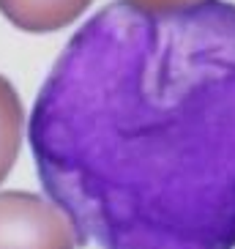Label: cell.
I'll return each instance as SVG.
<instances>
[{"instance_id": "2", "label": "cell", "mask_w": 235, "mask_h": 249, "mask_svg": "<svg viewBox=\"0 0 235 249\" xmlns=\"http://www.w3.org/2000/svg\"><path fill=\"white\" fill-rule=\"evenodd\" d=\"M80 235L55 200L36 192H0V249H77Z\"/></svg>"}, {"instance_id": "3", "label": "cell", "mask_w": 235, "mask_h": 249, "mask_svg": "<svg viewBox=\"0 0 235 249\" xmlns=\"http://www.w3.org/2000/svg\"><path fill=\"white\" fill-rule=\"evenodd\" d=\"M93 0H0V14L25 33H55L80 19Z\"/></svg>"}, {"instance_id": "4", "label": "cell", "mask_w": 235, "mask_h": 249, "mask_svg": "<svg viewBox=\"0 0 235 249\" xmlns=\"http://www.w3.org/2000/svg\"><path fill=\"white\" fill-rule=\"evenodd\" d=\"M25 107L17 88L0 74V183L14 170V161L22 148Z\"/></svg>"}, {"instance_id": "1", "label": "cell", "mask_w": 235, "mask_h": 249, "mask_svg": "<svg viewBox=\"0 0 235 249\" xmlns=\"http://www.w3.org/2000/svg\"><path fill=\"white\" fill-rule=\"evenodd\" d=\"M47 197L99 249H235V3H110L30 112Z\"/></svg>"}, {"instance_id": "5", "label": "cell", "mask_w": 235, "mask_h": 249, "mask_svg": "<svg viewBox=\"0 0 235 249\" xmlns=\"http://www.w3.org/2000/svg\"><path fill=\"white\" fill-rule=\"evenodd\" d=\"M120 3L137 8L142 14H175V11H184V8L200 3V0H120Z\"/></svg>"}]
</instances>
